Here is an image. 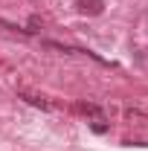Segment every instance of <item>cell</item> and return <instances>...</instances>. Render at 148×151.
<instances>
[{"label":"cell","instance_id":"obj_1","mask_svg":"<svg viewBox=\"0 0 148 151\" xmlns=\"http://www.w3.org/2000/svg\"><path fill=\"white\" fill-rule=\"evenodd\" d=\"M18 99H23L26 105H32L38 111H52V102L47 96H41V93H32V90H18Z\"/></svg>","mask_w":148,"mask_h":151},{"label":"cell","instance_id":"obj_2","mask_svg":"<svg viewBox=\"0 0 148 151\" xmlns=\"http://www.w3.org/2000/svg\"><path fill=\"white\" fill-rule=\"evenodd\" d=\"M75 111L84 113V116H93V119H105V111H102L99 105H90V102H81V105H75Z\"/></svg>","mask_w":148,"mask_h":151},{"label":"cell","instance_id":"obj_3","mask_svg":"<svg viewBox=\"0 0 148 151\" xmlns=\"http://www.w3.org/2000/svg\"><path fill=\"white\" fill-rule=\"evenodd\" d=\"M75 3H78V9H81L84 15H99L102 6H105L102 0H75Z\"/></svg>","mask_w":148,"mask_h":151},{"label":"cell","instance_id":"obj_4","mask_svg":"<svg viewBox=\"0 0 148 151\" xmlns=\"http://www.w3.org/2000/svg\"><path fill=\"white\" fill-rule=\"evenodd\" d=\"M38 26H41V18H29V29L26 32H38Z\"/></svg>","mask_w":148,"mask_h":151}]
</instances>
